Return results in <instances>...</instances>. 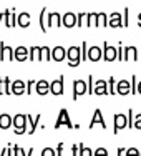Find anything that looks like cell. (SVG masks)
<instances>
[{"instance_id": "d6a6232c", "label": "cell", "mask_w": 141, "mask_h": 156, "mask_svg": "<svg viewBox=\"0 0 141 156\" xmlns=\"http://www.w3.org/2000/svg\"><path fill=\"white\" fill-rule=\"evenodd\" d=\"M128 128H135V113L133 110H128Z\"/></svg>"}, {"instance_id": "d4e9b609", "label": "cell", "mask_w": 141, "mask_h": 156, "mask_svg": "<svg viewBox=\"0 0 141 156\" xmlns=\"http://www.w3.org/2000/svg\"><path fill=\"white\" fill-rule=\"evenodd\" d=\"M27 120H28V125H30V128H28V135H33L37 129V126H38V121H40V115H37V116H30V115H27Z\"/></svg>"}, {"instance_id": "1f68e13d", "label": "cell", "mask_w": 141, "mask_h": 156, "mask_svg": "<svg viewBox=\"0 0 141 156\" xmlns=\"http://www.w3.org/2000/svg\"><path fill=\"white\" fill-rule=\"evenodd\" d=\"M108 91L110 95H116V80L113 76L108 78Z\"/></svg>"}, {"instance_id": "7402d4cb", "label": "cell", "mask_w": 141, "mask_h": 156, "mask_svg": "<svg viewBox=\"0 0 141 156\" xmlns=\"http://www.w3.org/2000/svg\"><path fill=\"white\" fill-rule=\"evenodd\" d=\"M30 20H32L30 13H28V12H22L20 15L17 17V25H18V27H22V28H27V27H30Z\"/></svg>"}, {"instance_id": "816d5d0a", "label": "cell", "mask_w": 141, "mask_h": 156, "mask_svg": "<svg viewBox=\"0 0 141 156\" xmlns=\"http://www.w3.org/2000/svg\"><path fill=\"white\" fill-rule=\"evenodd\" d=\"M27 154H28V156H33V154H35V150H28Z\"/></svg>"}, {"instance_id": "6da1fadb", "label": "cell", "mask_w": 141, "mask_h": 156, "mask_svg": "<svg viewBox=\"0 0 141 156\" xmlns=\"http://www.w3.org/2000/svg\"><path fill=\"white\" fill-rule=\"evenodd\" d=\"M66 60L70 66H78L81 63V47H70L66 50Z\"/></svg>"}, {"instance_id": "4fadbf2b", "label": "cell", "mask_w": 141, "mask_h": 156, "mask_svg": "<svg viewBox=\"0 0 141 156\" xmlns=\"http://www.w3.org/2000/svg\"><path fill=\"white\" fill-rule=\"evenodd\" d=\"M93 95H98V96L110 95V91H108V81H105V80H96V81H95V93H93Z\"/></svg>"}, {"instance_id": "e0dca14e", "label": "cell", "mask_w": 141, "mask_h": 156, "mask_svg": "<svg viewBox=\"0 0 141 156\" xmlns=\"http://www.w3.org/2000/svg\"><path fill=\"white\" fill-rule=\"evenodd\" d=\"M66 58V51H65V48L63 47H55V48H51V60L53 62H63Z\"/></svg>"}, {"instance_id": "44dd1931", "label": "cell", "mask_w": 141, "mask_h": 156, "mask_svg": "<svg viewBox=\"0 0 141 156\" xmlns=\"http://www.w3.org/2000/svg\"><path fill=\"white\" fill-rule=\"evenodd\" d=\"M12 93V80L10 78H0V95Z\"/></svg>"}, {"instance_id": "e575fe53", "label": "cell", "mask_w": 141, "mask_h": 156, "mask_svg": "<svg viewBox=\"0 0 141 156\" xmlns=\"http://www.w3.org/2000/svg\"><path fill=\"white\" fill-rule=\"evenodd\" d=\"M86 85H88V91H86V93H88V95L95 93V83H93V76H91V75L88 76V83H86Z\"/></svg>"}, {"instance_id": "f5cc1de1", "label": "cell", "mask_w": 141, "mask_h": 156, "mask_svg": "<svg viewBox=\"0 0 141 156\" xmlns=\"http://www.w3.org/2000/svg\"><path fill=\"white\" fill-rule=\"evenodd\" d=\"M138 93L141 95V81H138Z\"/></svg>"}, {"instance_id": "9c48e42d", "label": "cell", "mask_w": 141, "mask_h": 156, "mask_svg": "<svg viewBox=\"0 0 141 156\" xmlns=\"http://www.w3.org/2000/svg\"><path fill=\"white\" fill-rule=\"evenodd\" d=\"M103 58L105 62H115L118 58V48L111 47L110 43H103Z\"/></svg>"}, {"instance_id": "d590c367", "label": "cell", "mask_w": 141, "mask_h": 156, "mask_svg": "<svg viewBox=\"0 0 141 156\" xmlns=\"http://www.w3.org/2000/svg\"><path fill=\"white\" fill-rule=\"evenodd\" d=\"M35 83H37L35 80H28L27 81V95H32L33 93V90H35Z\"/></svg>"}, {"instance_id": "f35d334b", "label": "cell", "mask_w": 141, "mask_h": 156, "mask_svg": "<svg viewBox=\"0 0 141 156\" xmlns=\"http://www.w3.org/2000/svg\"><path fill=\"white\" fill-rule=\"evenodd\" d=\"M90 154H93V151H91L90 148H86V146L81 144L80 146V156H90Z\"/></svg>"}, {"instance_id": "52a82bcc", "label": "cell", "mask_w": 141, "mask_h": 156, "mask_svg": "<svg viewBox=\"0 0 141 156\" xmlns=\"http://www.w3.org/2000/svg\"><path fill=\"white\" fill-rule=\"evenodd\" d=\"M50 91L53 95H57V96H60L63 95V91H65V76H58L57 80H53L50 83Z\"/></svg>"}, {"instance_id": "603a6c76", "label": "cell", "mask_w": 141, "mask_h": 156, "mask_svg": "<svg viewBox=\"0 0 141 156\" xmlns=\"http://www.w3.org/2000/svg\"><path fill=\"white\" fill-rule=\"evenodd\" d=\"M136 62L138 60V50L136 47H125V62Z\"/></svg>"}, {"instance_id": "7a4b0ae2", "label": "cell", "mask_w": 141, "mask_h": 156, "mask_svg": "<svg viewBox=\"0 0 141 156\" xmlns=\"http://www.w3.org/2000/svg\"><path fill=\"white\" fill-rule=\"evenodd\" d=\"M27 115H15L13 116V128H15V135H23L27 131Z\"/></svg>"}, {"instance_id": "db71d44e", "label": "cell", "mask_w": 141, "mask_h": 156, "mask_svg": "<svg viewBox=\"0 0 141 156\" xmlns=\"http://www.w3.org/2000/svg\"><path fill=\"white\" fill-rule=\"evenodd\" d=\"M139 154H141V151H139Z\"/></svg>"}, {"instance_id": "83f0119b", "label": "cell", "mask_w": 141, "mask_h": 156, "mask_svg": "<svg viewBox=\"0 0 141 156\" xmlns=\"http://www.w3.org/2000/svg\"><path fill=\"white\" fill-rule=\"evenodd\" d=\"M88 23V13L86 12H80L78 15H76V25L78 27H83V25Z\"/></svg>"}, {"instance_id": "2e32d148", "label": "cell", "mask_w": 141, "mask_h": 156, "mask_svg": "<svg viewBox=\"0 0 141 156\" xmlns=\"http://www.w3.org/2000/svg\"><path fill=\"white\" fill-rule=\"evenodd\" d=\"M12 93L17 95V96L27 93V83H25V81H22V80L12 81Z\"/></svg>"}, {"instance_id": "74e56055", "label": "cell", "mask_w": 141, "mask_h": 156, "mask_svg": "<svg viewBox=\"0 0 141 156\" xmlns=\"http://www.w3.org/2000/svg\"><path fill=\"white\" fill-rule=\"evenodd\" d=\"M118 60L125 62V47L121 43H118Z\"/></svg>"}, {"instance_id": "d6986e66", "label": "cell", "mask_w": 141, "mask_h": 156, "mask_svg": "<svg viewBox=\"0 0 141 156\" xmlns=\"http://www.w3.org/2000/svg\"><path fill=\"white\" fill-rule=\"evenodd\" d=\"M30 57V50L27 47H17L15 48V60L17 62H27Z\"/></svg>"}, {"instance_id": "cb8c5ba5", "label": "cell", "mask_w": 141, "mask_h": 156, "mask_svg": "<svg viewBox=\"0 0 141 156\" xmlns=\"http://www.w3.org/2000/svg\"><path fill=\"white\" fill-rule=\"evenodd\" d=\"M10 126H13V118L7 113L0 115V129H9Z\"/></svg>"}, {"instance_id": "ab89813d", "label": "cell", "mask_w": 141, "mask_h": 156, "mask_svg": "<svg viewBox=\"0 0 141 156\" xmlns=\"http://www.w3.org/2000/svg\"><path fill=\"white\" fill-rule=\"evenodd\" d=\"M131 93L133 95L138 93V81H136V76L135 75L131 76Z\"/></svg>"}, {"instance_id": "5b68a950", "label": "cell", "mask_w": 141, "mask_h": 156, "mask_svg": "<svg viewBox=\"0 0 141 156\" xmlns=\"http://www.w3.org/2000/svg\"><path fill=\"white\" fill-rule=\"evenodd\" d=\"M0 20H5V27L13 28L17 27V15H15V10H5V12L0 13Z\"/></svg>"}, {"instance_id": "60d3db41", "label": "cell", "mask_w": 141, "mask_h": 156, "mask_svg": "<svg viewBox=\"0 0 141 156\" xmlns=\"http://www.w3.org/2000/svg\"><path fill=\"white\" fill-rule=\"evenodd\" d=\"M13 154H15V156H25L27 153H25L23 148H20L18 144H15V148H13Z\"/></svg>"}, {"instance_id": "ac0fdd59", "label": "cell", "mask_w": 141, "mask_h": 156, "mask_svg": "<svg viewBox=\"0 0 141 156\" xmlns=\"http://www.w3.org/2000/svg\"><path fill=\"white\" fill-rule=\"evenodd\" d=\"M35 91L38 95H42V96H45L47 93H50V83H48L47 80H38L35 83Z\"/></svg>"}, {"instance_id": "484cf974", "label": "cell", "mask_w": 141, "mask_h": 156, "mask_svg": "<svg viewBox=\"0 0 141 156\" xmlns=\"http://www.w3.org/2000/svg\"><path fill=\"white\" fill-rule=\"evenodd\" d=\"M30 50V57H28V60L30 62H40V57H42V47H30L28 48Z\"/></svg>"}, {"instance_id": "7c38bea8", "label": "cell", "mask_w": 141, "mask_h": 156, "mask_svg": "<svg viewBox=\"0 0 141 156\" xmlns=\"http://www.w3.org/2000/svg\"><path fill=\"white\" fill-rule=\"evenodd\" d=\"M101 58H103V48H100L98 45L88 47V60L90 62H100Z\"/></svg>"}, {"instance_id": "7bdbcfd3", "label": "cell", "mask_w": 141, "mask_h": 156, "mask_svg": "<svg viewBox=\"0 0 141 156\" xmlns=\"http://www.w3.org/2000/svg\"><path fill=\"white\" fill-rule=\"evenodd\" d=\"M80 146H81V143L73 144V146H72V154H73V156H78V154H80Z\"/></svg>"}, {"instance_id": "7dc6e473", "label": "cell", "mask_w": 141, "mask_h": 156, "mask_svg": "<svg viewBox=\"0 0 141 156\" xmlns=\"http://www.w3.org/2000/svg\"><path fill=\"white\" fill-rule=\"evenodd\" d=\"M93 154H108V150H105V148H98L96 151H93Z\"/></svg>"}, {"instance_id": "ba28073f", "label": "cell", "mask_w": 141, "mask_h": 156, "mask_svg": "<svg viewBox=\"0 0 141 156\" xmlns=\"http://www.w3.org/2000/svg\"><path fill=\"white\" fill-rule=\"evenodd\" d=\"M86 91H88L86 81H83V80H75L73 81V96H72L73 100H78V96L85 95Z\"/></svg>"}, {"instance_id": "11a10c76", "label": "cell", "mask_w": 141, "mask_h": 156, "mask_svg": "<svg viewBox=\"0 0 141 156\" xmlns=\"http://www.w3.org/2000/svg\"><path fill=\"white\" fill-rule=\"evenodd\" d=\"M0 22H2V20H0Z\"/></svg>"}, {"instance_id": "b9f144b4", "label": "cell", "mask_w": 141, "mask_h": 156, "mask_svg": "<svg viewBox=\"0 0 141 156\" xmlns=\"http://www.w3.org/2000/svg\"><path fill=\"white\" fill-rule=\"evenodd\" d=\"M42 156H57V151L51 150V148H45V150L42 151Z\"/></svg>"}, {"instance_id": "30bf717a", "label": "cell", "mask_w": 141, "mask_h": 156, "mask_svg": "<svg viewBox=\"0 0 141 156\" xmlns=\"http://www.w3.org/2000/svg\"><path fill=\"white\" fill-rule=\"evenodd\" d=\"M47 25H48V28L63 27V15H60L58 12H50L47 15Z\"/></svg>"}, {"instance_id": "4316f807", "label": "cell", "mask_w": 141, "mask_h": 156, "mask_svg": "<svg viewBox=\"0 0 141 156\" xmlns=\"http://www.w3.org/2000/svg\"><path fill=\"white\" fill-rule=\"evenodd\" d=\"M47 9H42V12H40V28H42V32H47L48 30V25H47Z\"/></svg>"}, {"instance_id": "bcb514c9", "label": "cell", "mask_w": 141, "mask_h": 156, "mask_svg": "<svg viewBox=\"0 0 141 156\" xmlns=\"http://www.w3.org/2000/svg\"><path fill=\"white\" fill-rule=\"evenodd\" d=\"M126 154H129V156H131V154L138 156V154H139V151L136 150V148H129V150H126Z\"/></svg>"}, {"instance_id": "8fae6325", "label": "cell", "mask_w": 141, "mask_h": 156, "mask_svg": "<svg viewBox=\"0 0 141 156\" xmlns=\"http://www.w3.org/2000/svg\"><path fill=\"white\" fill-rule=\"evenodd\" d=\"M108 27H111V28L123 27V15L120 12H111L108 17Z\"/></svg>"}, {"instance_id": "9a60e30c", "label": "cell", "mask_w": 141, "mask_h": 156, "mask_svg": "<svg viewBox=\"0 0 141 156\" xmlns=\"http://www.w3.org/2000/svg\"><path fill=\"white\" fill-rule=\"evenodd\" d=\"M116 93L121 95V96H126L131 93V83L128 80H120L116 85Z\"/></svg>"}, {"instance_id": "f907efd6", "label": "cell", "mask_w": 141, "mask_h": 156, "mask_svg": "<svg viewBox=\"0 0 141 156\" xmlns=\"http://www.w3.org/2000/svg\"><path fill=\"white\" fill-rule=\"evenodd\" d=\"M138 27L141 28V12L138 13Z\"/></svg>"}, {"instance_id": "5bb4252c", "label": "cell", "mask_w": 141, "mask_h": 156, "mask_svg": "<svg viewBox=\"0 0 141 156\" xmlns=\"http://www.w3.org/2000/svg\"><path fill=\"white\" fill-rule=\"evenodd\" d=\"M96 125H100L103 129H106L105 118H103V115H101V111H100V110H95V113H93V118H91V121H90V129H91V128H95Z\"/></svg>"}, {"instance_id": "f546056e", "label": "cell", "mask_w": 141, "mask_h": 156, "mask_svg": "<svg viewBox=\"0 0 141 156\" xmlns=\"http://www.w3.org/2000/svg\"><path fill=\"white\" fill-rule=\"evenodd\" d=\"M51 60V50L48 47H42V57L40 62H50Z\"/></svg>"}, {"instance_id": "277c9868", "label": "cell", "mask_w": 141, "mask_h": 156, "mask_svg": "<svg viewBox=\"0 0 141 156\" xmlns=\"http://www.w3.org/2000/svg\"><path fill=\"white\" fill-rule=\"evenodd\" d=\"M0 60L2 62L15 60V50H13L12 47H7L3 42H0Z\"/></svg>"}, {"instance_id": "4dcf8cb0", "label": "cell", "mask_w": 141, "mask_h": 156, "mask_svg": "<svg viewBox=\"0 0 141 156\" xmlns=\"http://www.w3.org/2000/svg\"><path fill=\"white\" fill-rule=\"evenodd\" d=\"M98 27H108V15L105 12L98 13Z\"/></svg>"}, {"instance_id": "ee69618b", "label": "cell", "mask_w": 141, "mask_h": 156, "mask_svg": "<svg viewBox=\"0 0 141 156\" xmlns=\"http://www.w3.org/2000/svg\"><path fill=\"white\" fill-rule=\"evenodd\" d=\"M2 156H9V154H13V150H12V144H9V146L5 148V150L2 151V153H0Z\"/></svg>"}, {"instance_id": "c3c4849f", "label": "cell", "mask_w": 141, "mask_h": 156, "mask_svg": "<svg viewBox=\"0 0 141 156\" xmlns=\"http://www.w3.org/2000/svg\"><path fill=\"white\" fill-rule=\"evenodd\" d=\"M57 156H63V143H58V146H57Z\"/></svg>"}, {"instance_id": "681fc988", "label": "cell", "mask_w": 141, "mask_h": 156, "mask_svg": "<svg viewBox=\"0 0 141 156\" xmlns=\"http://www.w3.org/2000/svg\"><path fill=\"white\" fill-rule=\"evenodd\" d=\"M118 154H126V150H123V148H120V150H118Z\"/></svg>"}, {"instance_id": "f6af8a7d", "label": "cell", "mask_w": 141, "mask_h": 156, "mask_svg": "<svg viewBox=\"0 0 141 156\" xmlns=\"http://www.w3.org/2000/svg\"><path fill=\"white\" fill-rule=\"evenodd\" d=\"M135 128L136 129H141V113L135 116Z\"/></svg>"}, {"instance_id": "f1b7e54d", "label": "cell", "mask_w": 141, "mask_h": 156, "mask_svg": "<svg viewBox=\"0 0 141 156\" xmlns=\"http://www.w3.org/2000/svg\"><path fill=\"white\" fill-rule=\"evenodd\" d=\"M86 27H98V13H95V12L88 13V23H86Z\"/></svg>"}, {"instance_id": "ffe728a7", "label": "cell", "mask_w": 141, "mask_h": 156, "mask_svg": "<svg viewBox=\"0 0 141 156\" xmlns=\"http://www.w3.org/2000/svg\"><path fill=\"white\" fill-rule=\"evenodd\" d=\"M63 25H65L66 28H73V27H76V13H73V12H66L65 15H63Z\"/></svg>"}, {"instance_id": "836d02e7", "label": "cell", "mask_w": 141, "mask_h": 156, "mask_svg": "<svg viewBox=\"0 0 141 156\" xmlns=\"http://www.w3.org/2000/svg\"><path fill=\"white\" fill-rule=\"evenodd\" d=\"M88 60V45L86 43H81V62Z\"/></svg>"}, {"instance_id": "8d00e7d4", "label": "cell", "mask_w": 141, "mask_h": 156, "mask_svg": "<svg viewBox=\"0 0 141 156\" xmlns=\"http://www.w3.org/2000/svg\"><path fill=\"white\" fill-rule=\"evenodd\" d=\"M129 25V9L123 10V27H128Z\"/></svg>"}, {"instance_id": "3957f363", "label": "cell", "mask_w": 141, "mask_h": 156, "mask_svg": "<svg viewBox=\"0 0 141 156\" xmlns=\"http://www.w3.org/2000/svg\"><path fill=\"white\" fill-rule=\"evenodd\" d=\"M63 125H65L68 129H72L73 126H75V125L72 123V120H70V115H68V111H66L65 108L60 110V113H58V120H57V123H55V129L62 128Z\"/></svg>"}, {"instance_id": "8992f818", "label": "cell", "mask_w": 141, "mask_h": 156, "mask_svg": "<svg viewBox=\"0 0 141 156\" xmlns=\"http://www.w3.org/2000/svg\"><path fill=\"white\" fill-rule=\"evenodd\" d=\"M128 126V115H123V113H116L113 118V128H115V133L118 135L120 129H125Z\"/></svg>"}]
</instances>
